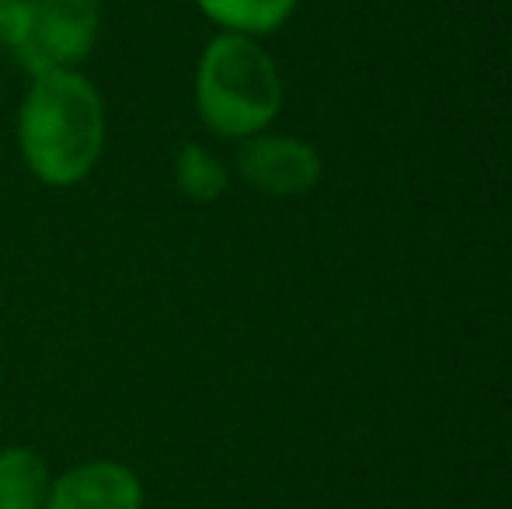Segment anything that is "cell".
Instances as JSON below:
<instances>
[{"label": "cell", "mask_w": 512, "mask_h": 509, "mask_svg": "<svg viewBox=\"0 0 512 509\" xmlns=\"http://www.w3.org/2000/svg\"><path fill=\"white\" fill-rule=\"evenodd\" d=\"M18 154L46 189H74L98 168L108 136L105 98L84 70L32 74L18 105Z\"/></svg>", "instance_id": "6da1fadb"}, {"label": "cell", "mask_w": 512, "mask_h": 509, "mask_svg": "<svg viewBox=\"0 0 512 509\" xmlns=\"http://www.w3.org/2000/svg\"><path fill=\"white\" fill-rule=\"evenodd\" d=\"M283 74L255 35L216 32L196 63L199 123L220 140L265 133L283 112Z\"/></svg>", "instance_id": "7a4b0ae2"}, {"label": "cell", "mask_w": 512, "mask_h": 509, "mask_svg": "<svg viewBox=\"0 0 512 509\" xmlns=\"http://www.w3.org/2000/svg\"><path fill=\"white\" fill-rule=\"evenodd\" d=\"M102 35V0H14L0 7V49L28 74L81 70Z\"/></svg>", "instance_id": "3957f363"}, {"label": "cell", "mask_w": 512, "mask_h": 509, "mask_svg": "<svg viewBox=\"0 0 512 509\" xmlns=\"http://www.w3.org/2000/svg\"><path fill=\"white\" fill-rule=\"evenodd\" d=\"M237 171L251 189L265 192L272 199L304 196L321 182V154L314 143L286 133H255L241 140L237 150Z\"/></svg>", "instance_id": "277c9868"}, {"label": "cell", "mask_w": 512, "mask_h": 509, "mask_svg": "<svg viewBox=\"0 0 512 509\" xmlns=\"http://www.w3.org/2000/svg\"><path fill=\"white\" fill-rule=\"evenodd\" d=\"M143 478L112 457L81 461L53 475L46 509H143Z\"/></svg>", "instance_id": "5b68a950"}, {"label": "cell", "mask_w": 512, "mask_h": 509, "mask_svg": "<svg viewBox=\"0 0 512 509\" xmlns=\"http://www.w3.org/2000/svg\"><path fill=\"white\" fill-rule=\"evenodd\" d=\"M53 471L39 450L25 443L0 447V509H46Z\"/></svg>", "instance_id": "8992f818"}, {"label": "cell", "mask_w": 512, "mask_h": 509, "mask_svg": "<svg viewBox=\"0 0 512 509\" xmlns=\"http://www.w3.org/2000/svg\"><path fill=\"white\" fill-rule=\"evenodd\" d=\"M196 7L220 32L262 35L279 32L297 11V0H196Z\"/></svg>", "instance_id": "52a82bcc"}, {"label": "cell", "mask_w": 512, "mask_h": 509, "mask_svg": "<svg viewBox=\"0 0 512 509\" xmlns=\"http://www.w3.org/2000/svg\"><path fill=\"white\" fill-rule=\"evenodd\" d=\"M175 185L192 203H216L227 192L230 171L203 143H185L175 154Z\"/></svg>", "instance_id": "ba28073f"}, {"label": "cell", "mask_w": 512, "mask_h": 509, "mask_svg": "<svg viewBox=\"0 0 512 509\" xmlns=\"http://www.w3.org/2000/svg\"><path fill=\"white\" fill-rule=\"evenodd\" d=\"M4 4H14V0H0V7H4Z\"/></svg>", "instance_id": "9c48e42d"}]
</instances>
